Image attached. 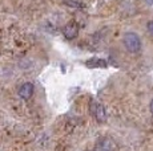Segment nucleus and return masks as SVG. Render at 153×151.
<instances>
[{"instance_id": "f257e3e1", "label": "nucleus", "mask_w": 153, "mask_h": 151, "mask_svg": "<svg viewBox=\"0 0 153 151\" xmlns=\"http://www.w3.org/2000/svg\"><path fill=\"white\" fill-rule=\"evenodd\" d=\"M123 41H124V45L128 52H131V53H137V52H140L141 40L137 33H134V32H126L124 34Z\"/></svg>"}, {"instance_id": "f03ea898", "label": "nucleus", "mask_w": 153, "mask_h": 151, "mask_svg": "<svg viewBox=\"0 0 153 151\" xmlns=\"http://www.w3.org/2000/svg\"><path fill=\"white\" fill-rule=\"evenodd\" d=\"M91 109H92V114L95 115V118L97 119V122L104 123V122L107 121V113H105V109L101 103L96 102V101H92V103H91Z\"/></svg>"}, {"instance_id": "7ed1b4c3", "label": "nucleus", "mask_w": 153, "mask_h": 151, "mask_svg": "<svg viewBox=\"0 0 153 151\" xmlns=\"http://www.w3.org/2000/svg\"><path fill=\"white\" fill-rule=\"evenodd\" d=\"M63 34H64V37L68 40L75 39V37L79 34V27L75 24V23H68V24L63 28Z\"/></svg>"}, {"instance_id": "20e7f679", "label": "nucleus", "mask_w": 153, "mask_h": 151, "mask_svg": "<svg viewBox=\"0 0 153 151\" xmlns=\"http://www.w3.org/2000/svg\"><path fill=\"white\" fill-rule=\"evenodd\" d=\"M33 94V85L31 82H25L20 86L19 89V95L23 98V100H29Z\"/></svg>"}, {"instance_id": "39448f33", "label": "nucleus", "mask_w": 153, "mask_h": 151, "mask_svg": "<svg viewBox=\"0 0 153 151\" xmlns=\"http://www.w3.org/2000/svg\"><path fill=\"white\" fill-rule=\"evenodd\" d=\"M107 61L102 60V59H97V57H95V59H89L85 62V66L89 69H95V68H107Z\"/></svg>"}, {"instance_id": "423d86ee", "label": "nucleus", "mask_w": 153, "mask_h": 151, "mask_svg": "<svg viewBox=\"0 0 153 151\" xmlns=\"http://www.w3.org/2000/svg\"><path fill=\"white\" fill-rule=\"evenodd\" d=\"M64 3H65L67 5H69V7H75V8H84L85 7L84 3L76 1V0H64Z\"/></svg>"}, {"instance_id": "0eeeda50", "label": "nucleus", "mask_w": 153, "mask_h": 151, "mask_svg": "<svg viewBox=\"0 0 153 151\" xmlns=\"http://www.w3.org/2000/svg\"><path fill=\"white\" fill-rule=\"evenodd\" d=\"M146 28H148L149 33H151V34H153V21H149L148 24H146Z\"/></svg>"}, {"instance_id": "6e6552de", "label": "nucleus", "mask_w": 153, "mask_h": 151, "mask_svg": "<svg viewBox=\"0 0 153 151\" xmlns=\"http://www.w3.org/2000/svg\"><path fill=\"white\" fill-rule=\"evenodd\" d=\"M151 111L153 113V100L151 101Z\"/></svg>"}]
</instances>
